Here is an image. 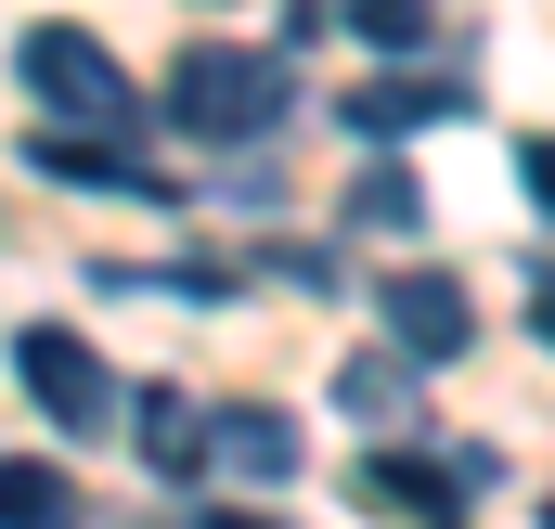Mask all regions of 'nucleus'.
Returning a JSON list of instances; mask_svg holds the SVG:
<instances>
[{
    "label": "nucleus",
    "instance_id": "39448f33",
    "mask_svg": "<svg viewBox=\"0 0 555 529\" xmlns=\"http://www.w3.org/2000/svg\"><path fill=\"white\" fill-rule=\"evenodd\" d=\"M336 117H349L362 142H414V130H439V117H465V91H452V78H414V65H388V78H362Z\"/></svg>",
    "mask_w": 555,
    "mask_h": 529
},
{
    "label": "nucleus",
    "instance_id": "423d86ee",
    "mask_svg": "<svg viewBox=\"0 0 555 529\" xmlns=\"http://www.w3.org/2000/svg\"><path fill=\"white\" fill-rule=\"evenodd\" d=\"M26 168H39V181H78V194H130V207H168V181H155L142 155H117V142H65V130H39V142H26Z\"/></svg>",
    "mask_w": 555,
    "mask_h": 529
},
{
    "label": "nucleus",
    "instance_id": "9b49d317",
    "mask_svg": "<svg viewBox=\"0 0 555 529\" xmlns=\"http://www.w3.org/2000/svg\"><path fill=\"white\" fill-rule=\"evenodd\" d=\"M0 529H78L65 465H13V452H0Z\"/></svg>",
    "mask_w": 555,
    "mask_h": 529
},
{
    "label": "nucleus",
    "instance_id": "ddd939ff",
    "mask_svg": "<svg viewBox=\"0 0 555 529\" xmlns=\"http://www.w3.org/2000/svg\"><path fill=\"white\" fill-rule=\"evenodd\" d=\"M336 26H349V39H375V52H426V26H439V13H426V0H336Z\"/></svg>",
    "mask_w": 555,
    "mask_h": 529
},
{
    "label": "nucleus",
    "instance_id": "f8f14e48",
    "mask_svg": "<svg viewBox=\"0 0 555 529\" xmlns=\"http://www.w3.org/2000/svg\"><path fill=\"white\" fill-rule=\"evenodd\" d=\"M349 233H426V181L414 168H362L349 181Z\"/></svg>",
    "mask_w": 555,
    "mask_h": 529
},
{
    "label": "nucleus",
    "instance_id": "7ed1b4c3",
    "mask_svg": "<svg viewBox=\"0 0 555 529\" xmlns=\"http://www.w3.org/2000/svg\"><path fill=\"white\" fill-rule=\"evenodd\" d=\"M13 375H26V400H39L65 439H104L117 400H130V388H117V362H104L91 336H65V323H26V336H13Z\"/></svg>",
    "mask_w": 555,
    "mask_h": 529
},
{
    "label": "nucleus",
    "instance_id": "4468645a",
    "mask_svg": "<svg viewBox=\"0 0 555 529\" xmlns=\"http://www.w3.org/2000/svg\"><path fill=\"white\" fill-rule=\"evenodd\" d=\"M194 529H259V517H194Z\"/></svg>",
    "mask_w": 555,
    "mask_h": 529
},
{
    "label": "nucleus",
    "instance_id": "f03ea898",
    "mask_svg": "<svg viewBox=\"0 0 555 529\" xmlns=\"http://www.w3.org/2000/svg\"><path fill=\"white\" fill-rule=\"evenodd\" d=\"M13 78H26V91L65 117V142H78V130L117 142V130H142V117H155V104L130 91V65H117L91 26H26V39H13Z\"/></svg>",
    "mask_w": 555,
    "mask_h": 529
},
{
    "label": "nucleus",
    "instance_id": "9d476101",
    "mask_svg": "<svg viewBox=\"0 0 555 529\" xmlns=\"http://www.w3.org/2000/svg\"><path fill=\"white\" fill-rule=\"evenodd\" d=\"M336 413H362V426H414V362H388V349H362V362L336 375Z\"/></svg>",
    "mask_w": 555,
    "mask_h": 529
},
{
    "label": "nucleus",
    "instance_id": "20e7f679",
    "mask_svg": "<svg viewBox=\"0 0 555 529\" xmlns=\"http://www.w3.org/2000/svg\"><path fill=\"white\" fill-rule=\"evenodd\" d=\"M375 310H388V362H414V375L478 349V310H465V284H452V271H401Z\"/></svg>",
    "mask_w": 555,
    "mask_h": 529
},
{
    "label": "nucleus",
    "instance_id": "f257e3e1",
    "mask_svg": "<svg viewBox=\"0 0 555 529\" xmlns=\"http://www.w3.org/2000/svg\"><path fill=\"white\" fill-rule=\"evenodd\" d=\"M310 91H297V65L284 52H233V39H194L181 65H168V104L155 117H181L194 142H272Z\"/></svg>",
    "mask_w": 555,
    "mask_h": 529
},
{
    "label": "nucleus",
    "instance_id": "1a4fd4ad",
    "mask_svg": "<svg viewBox=\"0 0 555 529\" xmlns=\"http://www.w3.org/2000/svg\"><path fill=\"white\" fill-rule=\"evenodd\" d=\"M142 465H155V478H194V465H207V413L181 388H142Z\"/></svg>",
    "mask_w": 555,
    "mask_h": 529
},
{
    "label": "nucleus",
    "instance_id": "0eeeda50",
    "mask_svg": "<svg viewBox=\"0 0 555 529\" xmlns=\"http://www.w3.org/2000/svg\"><path fill=\"white\" fill-rule=\"evenodd\" d=\"M349 491H362L375 517H414V529H452V504H465V478H439V465H414V452H362Z\"/></svg>",
    "mask_w": 555,
    "mask_h": 529
},
{
    "label": "nucleus",
    "instance_id": "6e6552de",
    "mask_svg": "<svg viewBox=\"0 0 555 529\" xmlns=\"http://www.w3.org/2000/svg\"><path fill=\"white\" fill-rule=\"evenodd\" d=\"M207 452H220L233 478H297V426H284V413H259V400L207 413Z\"/></svg>",
    "mask_w": 555,
    "mask_h": 529
}]
</instances>
